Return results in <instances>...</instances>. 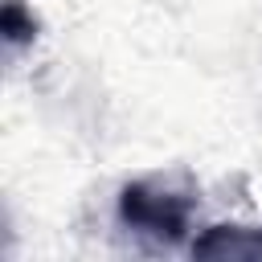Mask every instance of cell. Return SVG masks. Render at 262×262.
<instances>
[{
	"mask_svg": "<svg viewBox=\"0 0 262 262\" xmlns=\"http://www.w3.org/2000/svg\"><path fill=\"white\" fill-rule=\"evenodd\" d=\"M192 209H196V192L176 180L147 176L119 188V221L131 233L151 237L160 246H180L188 237Z\"/></svg>",
	"mask_w": 262,
	"mask_h": 262,
	"instance_id": "obj_1",
	"label": "cell"
},
{
	"mask_svg": "<svg viewBox=\"0 0 262 262\" xmlns=\"http://www.w3.org/2000/svg\"><path fill=\"white\" fill-rule=\"evenodd\" d=\"M196 258H221V262H254L262 258V229L246 225H209L192 237Z\"/></svg>",
	"mask_w": 262,
	"mask_h": 262,
	"instance_id": "obj_2",
	"label": "cell"
},
{
	"mask_svg": "<svg viewBox=\"0 0 262 262\" xmlns=\"http://www.w3.org/2000/svg\"><path fill=\"white\" fill-rule=\"evenodd\" d=\"M37 33H41V25H37V16H33V8L25 0H4L0 4V37H4L8 49L33 45Z\"/></svg>",
	"mask_w": 262,
	"mask_h": 262,
	"instance_id": "obj_3",
	"label": "cell"
}]
</instances>
